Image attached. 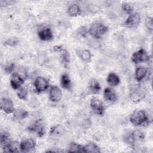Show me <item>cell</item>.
<instances>
[{"instance_id": "9", "label": "cell", "mask_w": 153, "mask_h": 153, "mask_svg": "<svg viewBox=\"0 0 153 153\" xmlns=\"http://www.w3.org/2000/svg\"><path fill=\"white\" fill-rule=\"evenodd\" d=\"M49 97L53 102H59L62 97V93L59 87L56 85L52 86L49 91Z\"/></svg>"}, {"instance_id": "13", "label": "cell", "mask_w": 153, "mask_h": 153, "mask_svg": "<svg viewBox=\"0 0 153 153\" xmlns=\"http://www.w3.org/2000/svg\"><path fill=\"white\" fill-rule=\"evenodd\" d=\"M20 143H19L17 141H11L8 143L3 146V149L5 152H19L20 150Z\"/></svg>"}, {"instance_id": "8", "label": "cell", "mask_w": 153, "mask_h": 153, "mask_svg": "<svg viewBox=\"0 0 153 153\" xmlns=\"http://www.w3.org/2000/svg\"><path fill=\"white\" fill-rule=\"evenodd\" d=\"M1 109L7 114L13 113L14 108L12 100L9 98H2L1 100Z\"/></svg>"}, {"instance_id": "15", "label": "cell", "mask_w": 153, "mask_h": 153, "mask_svg": "<svg viewBox=\"0 0 153 153\" xmlns=\"http://www.w3.org/2000/svg\"><path fill=\"white\" fill-rule=\"evenodd\" d=\"M104 98L106 101L114 102L117 100V95L116 93L111 88L107 87L104 90Z\"/></svg>"}, {"instance_id": "20", "label": "cell", "mask_w": 153, "mask_h": 153, "mask_svg": "<svg viewBox=\"0 0 153 153\" xmlns=\"http://www.w3.org/2000/svg\"><path fill=\"white\" fill-rule=\"evenodd\" d=\"M68 13L70 16L76 17L81 14V8L77 4H72L68 8Z\"/></svg>"}, {"instance_id": "1", "label": "cell", "mask_w": 153, "mask_h": 153, "mask_svg": "<svg viewBox=\"0 0 153 153\" xmlns=\"http://www.w3.org/2000/svg\"><path fill=\"white\" fill-rule=\"evenodd\" d=\"M130 122L136 126H142L148 122L145 112L142 110H136L130 116Z\"/></svg>"}, {"instance_id": "26", "label": "cell", "mask_w": 153, "mask_h": 153, "mask_svg": "<svg viewBox=\"0 0 153 153\" xmlns=\"http://www.w3.org/2000/svg\"><path fill=\"white\" fill-rule=\"evenodd\" d=\"M18 97L21 100H25L27 96V90L25 87H20L17 91Z\"/></svg>"}, {"instance_id": "2", "label": "cell", "mask_w": 153, "mask_h": 153, "mask_svg": "<svg viewBox=\"0 0 153 153\" xmlns=\"http://www.w3.org/2000/svg\"><path fill=\"white\" fill-rule=\"evenodd\" d=\"M108 31V27L101 23L92 24L89 29V33L95 38H100Z\"/></svg>"}, {"instance_id": "5", "label": "cell", "mask_w": 153, "mask_h": 153, "mask_svg": "<svg viewBox=\"0 0 153 153\" xmlns=\"http://www.w3.org/2000/svg\"><path fill=\"white\" fill-rule=\"evenodd\" d=\"M90 106L91 109L97 114L102 115L104 112L105 107L103 102L97 97H93L90 100Z\"/></svg>"}, {"instance_id": "21", "label": "cell", "mask_w": 153, "mask_h": 153, "mask_svg": "<svg viewBox=\"0 0 153 153\" xmlns=\"http://www.w3.org/2000/svg\"><path fill=\"white\" fill-rule=\"evenodd\" d=\"M60 84L62 87L66 90H69L71 88V81L69 76L67 74H63L62 75Z\"/></svg>"}, {"instance_id": "23", "label": "cell", "mask_w": 153, "mask_h": 153, "mask_svg": "<svg viewBox=\"0 0 153 153\" xmlns=\"http://www.w3.org/2000/svg\"><path fill=\"white\" fill-rule=\"evenodd\" d=\"M84 152H100L99 147L94 143L90 142L84 146Z\"/></svg>"}, {"instance_id": "30", "label": "cell", "mask_w": 153, "mask_h": 153, "mask_svg": "<svg viewBox=\"0 0 153 153\" xmlns=\"http://www.w3.org/2000/svg\"><path fill=\"white\" fill-rule=\"evenodd\" d=\"M17 42H18V41L16 38H10L6 42L7 44L9 45H14L16 44H17Z\"/></svg>"}, {"instance_id": "18", "label": "cell", "mask_w": 153, "mask_h": 153, "mask_svg": "<svg viewBox=\"0 0 153 153\" xmlns=\"http://www.w3.org/2000/svg\"><path fill=\"white\" fill-rule=\"evenodd\" d=\"M14 117L18 120H22L26 118L28 115V112L24 109L18 108L14 109L13 112Z\"/></svg>"}, {"instance_id": "25", "label": "cell", "mask_w": 153, "mask_h": 153, "mask_svg": "<svg viewBox=\"0 0 153 153\" xmlns=\"http://www.w3.org/2000/svg\"><path fill=\"white\" fill-rule=\"evenodd\" d=\"M80 57L83 61L85 62H88L91 60V54L89 50H83L80 53Z\"/></svg>"}, {"instance_id": "24", "label": "cell", "mask_w": 153, "mask_h": 153, "mask_svg": "<svg viewBox=\"0 0 153 153\" xmlns=\"http://www.w3.org/2000/svg\"><path fill=\"white\" fill-rule=\"evenodd\" d=\"M130 136H131V138L133 142L142 140H143V139L145 137L144 133L142 131H141L140 130H138L133 131L131 133Z\"/></svg>"}, {"instance_id": "16", "label": "cell", "mask_w": 153, "mask_h": 153, "mask_svg": "<svg viewBox=\"0 0 153 153\" xmlns=\"http://www.w3.org/2000/svg\"><path fill=\"white\" fill-rule=\"evenodd\" d=\"M148 71L146 68L143 67H138L135 71L136 79L138 81H142L147 75Z\"/></svg>"}, {"instance_id": "27", "label": "cell", "mask_w": 153, "mask_h": 153, "mask_svg": "<svg viewBox=\"0 0 153 153\" xmlns=\"http://www.w3.org/2000/svg\"><path fill=\"white\" fill-rule=\"evenodd\" d=\"M9 137H10V136L8 133H7L5 131L1 133V144L2 146L9 142H8Z\"/></svg>"}, {"instance_id": "10", "label": "cell", "mask_w": 153, "mask_h": 153, "mask_svg": "<svg viewBox=\"0 0 153 153\" xmlns=\"http://www.w3.org/2000/svg\"><path fill=\"white\" fill-rule=\"evenodd\" d=\"M20 150L23 152H29L36 146V142L32 139H27L20 142Z\"/></svg>"}, {"instance_id": "11", "label": "cell", "mask_w": 153, "mask_h": 153, "mask_svg": "<svg viewBox=\"0 0 153 153\" xmlns=\"http://www.w3.org/2000/svg\"><path fill=\"white\" fill-rule=\"evenodd\" d=\"M145 91L143 88L140 87L135 88L130 94V99L134 102H137L142 100L145 97Z\"/></svg>"}, {"instance_id": "14", "label": "cell", "mask_w": 153, "mask_h": 153, "mask_svg": "<svg viewBox=\"0 0 153 153\" xmlns=\"http://www.w3.org/2000/svg\"><path fill=\"white\" fill-rule=\"evenodd\" d=\"M38 35L39 39L41 40L44 41L51 40L53 38V35L51 30L48 27L41 30L38 32Z\"/></svg>"}, {"instance_id": "4", "label": "cell", "mask_w": 153, "mask_h": 153, "mask_svg": "<svg viewBox=\"0 0 153 153\" xmlns=\"http://www.w3.org/2000/svg\"><path fill=\"white\" fill-rule=\"evenodd\" d=\"M140 22V15L137 13H133L130 14L124 22V26L129 28L137 27Z\"/></svg>"}, {"instance_id": "19", "label": "cell", "mask_w": 153, "mask_h": 153, "mask_svg": "<svg viewBox=\"0 0 153 153\" xmlns=\"http://www.w3.org/2000/svg\"><path fill=\"white\" fill-rule=\"evenodd\" d=\"M89 89L92 93L97 94L101 90L100 85L95 79H91L89 82Z\"/></svg>"}, {"instance_id": "17", "label": "cell", "mask_w": 153, "mask_h": 153, "mask_svg": "<svg viewBox=\"0 0 153 153\" xmlns=\"http://www.w3.org/2000/svg\"><path fill=\"white\" fill-rule=\"evenodd\" d=\"M107 82L111 86H116L120 84V79L116 74L111 72L108 76Z\"/></svg>"}, {"instance_id": "7", "label": "cell", "mask_w": 153, "mask_h": 153, "mask_svg": "<svg viewBox=\"0 0 153 153\" xmlns=\"http://www.w3.org/2000/svg\"><path fill=\"white\" fill-rule=\"evenodd\" d=\"M25 78L18 73H13L10 78V84L13 88L19 89L24 83Z\"/></svg>"}, {"instance_id": "29", "label": "cell", "mask_w": 153, "mask_h": 153, "mask_svg": "<svg viewBox=\"0 0 153 153\" xmlns=\"http://www.w3.org/2000/svg\"><path fill=\"white\" fill-rule=\"evenodd\" d=\"M14 66H15V65L14 63H8L7 65H5V66L4 68V71H5V72H7L8 74H10L13 71V70L14 69Z\"/></svg>"}, {"instance_id": "3", "label": "cell", "mask_w": 153, "mask_h": 153, "mask_svg": "<svg viewBox=\"0 0 153 153\" xmlns=\"http://www.w3.org/2000/svg\"><path fill=\"white\" fill-rule=\"evenodd\" d=\"M149 56L145 50L140 48L135 53H134L131 57V60L133 63L137 64L139 63H143L149 61Z\"/></svg>"}, {"instance_id": "31", "label": "cell", "mask_w": 153, "mask_h": 153, "mask_svg": "<svg viewBox=\"0 0 153 153\" xmlns=\"http://www.w3.org/2000/svg\"><path fill=\"white\" fill-rule=\"evenodd\" d=\"M147 21H148L147 23L149 24V25H148V29L152 30V19H148L147 20ZM148 24H147V25H148Z\"/></svg>"}, {"instance_id": "22", "label": "cell", "mask_w": 153, "mask_h": 153, "mask_svg": "<svg viewBox=\"0 0 153 153\" xmlns=\"http://www.w3.org/2000/svg\"><path fill=\"white\" fill-rule=\"evenodd\" d=\"M69 152H84V146L75 143V142H71L69 146L68 151Z\"/></svg>"}, {"instance_id": "6", "label": "cell", "mask_w": 153, "mask_h": 153, "mask_svg": "<svg viewBox=\"0 0 153 153\" xmlns=\"http://www.w3.org/2000/svg\"><path fill=\"white\" fill-rule=\"evenodd\" d=\"M35 90L38 93H41L45 91L48 87V82L47 80L42 76L37 77L34 81Z\"/></svg>"}, {"instance_id": "12", "label": "cell", "mask_w": 153, "mask_h": 153, "mask_svg": "<svg viewBox=\"0 0 153 153\" xmlns=\"http://www.w3.org/2000/svg\"><path fill=\"white\" fill-rule=\"evenodd\" d=\"M29 129L32 131L36 132L39 136H42L44 133V124L42 120H38L32 124Z\"/></svg>"}, {"instance_id": "28", "label": "cell", "mask_w": 153, "mask_h": 153, "mask_svg": "<svg viewBox=\"0 0 153 153\" xmlns=\"http://www.w3.org/2000/svg\"><path fill=\"white\" fill-rule=\"evenodd\" d=\"M122 9L124 12H126L129 15L132 14L133 11V8L131 7V5L127 3H124L122 4Z\"/></svg>"}]
</instances>
